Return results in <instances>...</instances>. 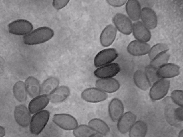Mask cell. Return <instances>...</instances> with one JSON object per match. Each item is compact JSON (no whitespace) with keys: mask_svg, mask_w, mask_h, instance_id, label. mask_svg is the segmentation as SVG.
I'll use <instances>...</instances> for the list:
<instances>
[{"mask_svg":"<svg viewBox=\"0 0 183 137\" xmlns=\"http://www.w3.org/2000/svg\"><path fill=\"white\" fill-rule=\"evenodd\" d=\"M54 32L51 28L43 26L38 28L23 37L24 43L28 45H35L44 43L51 39Z\"/></svg>","mask_w":183,"mask_h":137,"instance_id":"obj_1","label":"cell"},{"mask_svg":"<svg viewBox=\"0 0 183 137\" xmlns=\"http://www.w3.org/2000/svg\"><path fill=\"white\" fill-rule=\"evenodd\" d=\"M50 113L43 110L35 113L31 118L29 124L30 130L33 134H40L48 122Z\"/></svg>","mask_w":183,"mask_h":137,"instance_id":"obj_2","label":"cell"},{"mask_svg":"<svg viewBox=\"0 0 183 137\" xmlns=\"http://www.w3.org/2000/svg\"><path fill=\"white\" fill-rule=\"evenodd\" d=\"M170 81L167 79L160 78L151 86L149 96L153 100H158L164 98L167 94Z\"/></svg>","mask_w":183,"mask_h":137,"instance_id":"obj_3","label":"cell"},{"mask_svg":"<svg viewBox=\"0 0 183 137\" xmlns=\"http://www.w3.org/2000/svg\"><path fill=\"white\" fill-rule=\"evenodd\" d=\"M118 53L114 48H108L100 51L96 55L94 63L98 68L113 62L118 56Z\"/></svg>","mask_w":183,"mask_h":137,"instance_id":"obj_4","label":"cell"},{"mask_svg":"<svg viewBox=\"0 0 183 137\" xmlns=\"http://www.w3.org/2000/svg\"><path fill=\"white\" fill-rule=\"evenodd\" d=\"M132 21L127 15L121 13H116L112 18L113 25L117 30L125 35H129L132 33Z\"/></svg>","mask_w":183,"mask_h":137,"instance_id":"obj_5","label":"cell"},{"mask_svg":"<svg viewBox=\"0 0 183 137\" xmlns=\"http://www.w3.org/2000/svg\"><path fill=\"white\" fill-rule=\"evenodd\" d=\"M52 121L62 130L73 131L78 125L76 119L67 114L60 113L54 115Z\"/></svg>","mask_w":183,"mask_h":137,"instance_id":"obj_6","label":"cell"},{"mask_svg":"<svg viewBox=\"0 0 183 137\" xmlns=\"http://www.w3.org/2000/svg\"><path fill=\"white\" fill-rule=\"evenodd\" d=\"M33 28V26L30 22L23 19L15 20L8 25L9 32L17 35H26L30 33Z\"/></svg>","mask_w":183,"mask_h":137,"instance_id":"obj_7","label":"cell"},{"mask_svg":"<svg viewBox=\"0 0 183 137\" xmlns=\"http://www.w3.org/2000/svg\"><path fill=\"white\" fill-rule=\"evenodd\" d=\"M81 97L86 102L96 103L105 100L107 98L108 95L107 93L96 87L85 89L82 92Z\"/></svg>","mask_w":183,"mask_h":137,"instance_id":"obj_8","label":"cell"},{"mask_svg":"<svg viewBox=\"0 0 183 137\" xmlns=\"http://www.w3.org/2000/svg\"><path fill=\"white\" fill-rule=\"evenodd\" d=\"M120 70L119 65L113 62L108 64L97 68L94 72V75L98 78H113Z\"/></svg>","mask_w":183,"mask_h":137,"instance_id":"obj_9","label":"cell"},{"mask_svg":"<svg viewBox=\"0 0 183 137\" xmlns=\"http://www.w3.org/2000/svg\"><path fill=\"white\" fill-rule=\"evenodd\" d=\"M132 33L136 39L143 42H147L151 37L150 29L140 20L133 23Z\"/></svg>","mask_w":183,"mask_h":137,"instance_id":"obj_10","label":"cell"},{"mask_svg":"<svg viewBox=\"0 0 183 137\" xmlns=\"http://www.w3.org/2000/svg\"><path fill=\"white\" fill-rule=\"evenodd\" d=\"M150 47L147 42L135 39L129 43L127 47V51L133 56H140L148 54Z\"/></svg>","mask_w":183,"mask_h":137,"instance_id":"obj_11","label":"cell"},{"mask_svg":"<svg viewBox=\"0 0 183 137\" xmlns=\"http://www.w3.org/2000/svg\"><path fill=\"white\" fill-rule=\"evenodd\" d=\"M117 31L113 24H109L106 26L101 32L100 36L101 45L104 47L110 46L116 39Z\"/></svg>","mask_w":183,"mask_h":137,"instance_id":"obj_12","label":"cell"},{"mask_svg":"<svg viewBox=\"0 0 183 137\" xmlns=\"http://www.w3.org/2000/svg\"><path fill=\"white\" fill-rule=\"evenodd\" d=\"M136 116L132 112L128 111L124 113L118 120L117 128L122 134H125L129 130L136 122Z\"/></svg>","mask_w":183,"mask_h":137,"instance_id":"obj_13","label":"cell"},{"mask_svg":"<svg viewBox=\"0 0 183 137\" xmlns=\"http://www.w3.org/2000/svg\"><path fill=\"white\" fill-rule=\"evenodd\" d=\"M140 19L150 30L154 29L157 26L158 18L156 14L149 7H144L142 8Z\"/></svg>","mask_w":183,"mask_h":137,"instance_id":"obj_14","label":"cell"},{"mask_svg":"<svg viewBox=\"0 0 183 137\" xmlns=\"http://www.w3.org/2000/svg\"><path fill=\"white\" fill-rule=\"evenodd\" d=\"M30 112L23 105L16 106L14 110V116L17 123L23 127L27 126L30 124L31 117Z\"/></svg>","mask_w":183,"mask_h":137,"instance_id":"obj_15","label":"cell"},{"mask_svg":"<svg viewBox=\"0 0 183 137\" xmlns=\"http://www.w3.org/2000/svg\"><path fill=\"white\" fill-rule=\"evenodd\" d=\"M95 84L96 87L106 93L114 92L120 87L119 82L113 78H98L96 81Z\"/></svg>","mask_w":183,"mask_h":137,"instance_id":"obj_16","label":"cell"},{"mask_svg":"<svg viewBox=\"0 0 183 137\" xmlns=\"http://www.w3.org/2000/svg\"><path fill=\"white\" fill-rule=\"evenodd\" d=\"M50 102L48 95H39L34 98L29 102L28 109L31 113H35L43 110Z\"/></svg>","mask_w":183,"mask_h":137,"instance_id":"obj_17","label":"cell"},{"mask_svg":"<svg viewBox=\"0 0 183 137\" xmlns=\"http://www.w3.org/2000/svg\"><path fill=\"white\" fill-rule=\"evenodd\" d=\"M180 68L176 64L167 63L157 69L158 75L160 78L167 79L178 76L180 73Z\"/></svg>","mask_w":183,"mask_h":137,"instance_id":"obj_18","label":"cell"},{"mask_svg":"<svg viewBox=\"0 0 183 137\" xmlns=\"http://www.w3.org/2000/svg\"><path fill=\"white\" fill-rule=\"evenodd\" d=\"M125 5L127 16L134 22L139 20L142 9L139 2L137 0H128Z\"/></svg>","mask_w":183,"mask_h":137,"instance_id":"obj_19","label":"cell"},{"mask_svg":"<svg viewBox=\"0 0 183 137\" xmlns=\"http://www.w3.org/2000/svg\"><path fill=\"white\" fill-rule=\"evenodd\" d=\"M108 112L111 120L116 122L124 114V106L119 99L114 98L110 101L108 106Z\"/></svg>","mask_w":183,"mask_h":137,"instance_id":"obj_20","label":"cell"},{"mask_svg":"<svg viewBox=\"0 0 183 137\" xmlns=\"http://www.w3.org/2000/svg\"><path fill=\"white\" fill-rule=\"evenodd\" d=\"M70 94L69 88L65 85L59 86L49 95L50 101L54 103L62 102L67 99Z\"/></svg>","mask_w":183,"mask_h":137,"instance_id":"obj_21","label":"cell"},{"mask_svg":"<svg viewBox=\"0 0 183 137\" xmlns=\"http://www.w3.org/2000/svg\"><path fill=\"white\" fill-rule=\"evenodd\" d=\"M25 84L27 93L31 97L35 98L41 94V85L39 81L35 77H28Z\"/></svg>","mask_w":183,"mask_h":137,"instance_id":"obj_22","label":"cell"},{"mask_svg":"<svg viewBox=\"0 0 183 137\" xmlns=\"http://www.w3.org/2000/svg\"><path fill=\"white\" fill-rule=\"evenodd\" d=\"M72 131L73 135L76 137L103 136L95 131L88 125H78Z\"/></svg>","mask_w":183,"mask_h":137,"instance_id":"obj_23","label":"cell"},{"mask_svg":"<svg viewBox=\"0 0 183 137\" xmlns=\"http://www.w3.org/2000/svg\"><path fill=\"white\" fill-rule=\"evenodd\" d=\"M133 81L136 85L141 90L146 91L151 86L144 71L138 70L134 73Z\"/></svg>","mask_w":183,"mask_h":137,"instance_id":"obj_24","label":"cell"},{"mask_svg":"<svg viewBox=\"0 0 183 137\" xmlns=\"http://www.w3.org/2000/svg\"><path fill=\"white\" fill-rule=\"evenodd\" d=\"M88 125L95 131L103 136L108 135L110 132V129L108 125L100 119L93 118L89 121Z\"/></svg>","mask_w":183,"mask_h":137,"instance_id":"obj_25","label":"cell"},{"mask_svg":"<svg viewBox=\"0 0 183 137\" xmlns=\"http://www.w3.org/2000/svg\"><path fill=\"white\" fill-rule=\"evenodd\" d=\"M147 126L144 122L139 120L136 121L129 131L130 137H144L147 133Z\"/></svg>","mask_w":183,"mask_h":137,"instance_id":"obj_26","label":"cell"},{"mask_svg":"<svg viewBox=\"0 0 183 137\" xmlns=\"http://www.w3.org/2000/svg\"><path fill=\"white\" fill-rule=\"evenodd\" d=\"M59 79L56 77L47 78L41 85V94L49 95L59 86Z\"/></svg>","mask_w":183,"mask_h":137,"instance_id":"obj_27","label":"cell"},{"mask_svg":"<svg viewBox=\"0 0 183 137\" xmlns=\"http://www.w3.org/2000/svg\"><path fill=\"white\" fill-rule=\"evenodd\" d=\"M13 92L15 98L18 101L23 102L26 100L27 93L25 83L22 81H18L15 84Z\"/></svg>","mask_w":183,"mask_h":137,"instance_id":"obj_28","label":"cell"},{"mask_svg":"<svg viewBox=\"0 0 183 137\" xmlns=\"http://www.w3.org/2000/svg\"><path fill=\"white\" fill-rule=\"evenodd\" d=\"M62 134V129L52 121L48 122L40 134L43 137H59Z\"/></svg>","mask_w":183,"mask_h":137,"instance_id":"obj_29","label":"cell"},{"mask_svg":"<svg viewBox=\"0 0 183 137\" xmlns=\"http://www.w3.org/2000/svg\"><path fill=\"white\" fill-rule=\"evenodd\" d=\"M170 57L168 51H164L151 59L149 65L158 69L162 65L168 63Z\"/></svg>","mask_w":183,"mask_h":137,"instance_id":"obj_30","label":"cell"},{"mask_svg":"<svg viewBox=\"0 0 183 137\" xmlns=\"http://www.w3.org/2000/svg\"><path fill=\"white\" fill-rule=\"evenodd\" d=\"M168 46L164 43H158L151 47L148 54V57L151 60L156 56L165 51H168Z\"/></svg>","mask_w":183,"mask_h":137,"instance_id":"obj_31","label":"cell"},{"mask_svg":"<svg viewBox=\"0 0 183 137\" xmlns=\"http://www.w3.org/2000/svg\"><path fill=\"white\" fill-rule=\"evenodd\" d=\"M144 71L151 86L156 81L161 78L158 75L157 69L154 67L149 64L146 67Z\"/></svg>","mask_w":183,"mask_h":137,"instance_id":"obj_32","label":"cell"},{"mask_svg":"<svg viewBox=\"0 0 183 137\" xmlns=\"http://www.w3.org/2000/svg\"><path fill=\"white\" fill-rule=\"evenodd\" d=\"M170 97L172 101L179 106L183 107V92L181 90L173 91L171 94Z\"/></svg>","mask_w":183,"mask_h":137,"instance_id":"obj_33","label":"cell"},{"mask_svg":"<svg viewBox=\"0 0 183 137\" xmlns=\"http://www.w3.org/2000/svg\"><path fill=\"white\" fill-rule=\"evenodd\" d=\"M183 107H178L173 110V116L175 121L181 122L183 121Z\"/></svg>","mask_w":183,"mask_h":137,"instance_id":"obj_34","label":"cell"},{"mask_svg":"<svg viewBox=\"0 0 183 137\" xmlns=\"http://www.w3.org/2000/svg\"><path fill=\"white\" fill-rule=\"evenodd\" d=\"M69 0H53L52 2L53 7L56 9H61L65 7L68 3Z\"/></svg>","mask_w":183,"mask_h":137,"instance_id":"obj_35","label":"cell"},{"mask_svg":"<svg viewBox=\"0 0 183 137\" xmlns=\"http://www.w3.org/2000/svg\"><path fill=\"white\" fill-rule=\"evenodd\" d=\"M127 0H108L107 3L109 5L114 7H119L123 6L126 3Z\"/></svg>","mask_w":183,"mask_h":137,"instance_id":"obj_36","label":"cell"},{"mask_svg":"<svg viewBox=\"0 0 183 137\" xmlns=\"http://www.w3.org/2000/svg\"><path fill=\"white\" fill-rule=\"evenodd\" d=\"M5 134V130L4 128L1 126L0 127V137H3Z\"/></svg>","mask_w":183,"mask_h":137,"instance_id":"obj_37","label":"cell"},{"mask_svg":"<svg viewBox=\"0 0 183 137\" xmlns=\"http://www.w3.org/2000/svg\"><path fill=\"white\" fill-rule=\"evenodd\" d=\"M178 136L179 137H183V130H181L178 133Z\"/></svg>","mask_w":183,"mask_h":137,"instance_id":"obj_38","label":"cell"}]
</instances>
